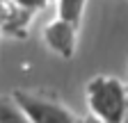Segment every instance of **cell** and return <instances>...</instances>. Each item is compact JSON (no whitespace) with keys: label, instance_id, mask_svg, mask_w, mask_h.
I'll use <instances>...</instances> for the list:
<instances>
[{"label":"cell","instance_id":"6da1fadb","mask_svg":"<svg viewBox=\"0 0 128 123\" xmlns=\"http://www.w3.org/2000/svg\"><path fill=\"white\" fill-rule=\"evenodd\" d=\"M87 107L92 116L103 123H124L126 116V84L117 78L96 75L89 80L87 89Z\"/></svg>","mask_w":128,"mask_h":123},{"label":"cell","instance_id":"7a4b0ae2","mask_svg":"<svg viewBox=\"0 0 128 123\" xmlns=\"http://www.w3.org/2000/svg\"><path fill=\"white\" fill-rule=\"evenodd\" d=\"M12 98L16 105L25 112V116L32 123H78L76 116L64 107L62 103L46 98L41 94H32V91H14Z\"/></svg>","mask_w":128,"mask_h":123},{"label":"cell","instance_id":"3957f363","mask_svg":"<svg viewBox=\"0 0 128 123\" xmlns=\"http://www.w3.org/2000/svg\"><path fill=\"white\" fill-rule=\"evenodd\" d=\"M76 39H78V27L69 25L60 18L50 21L44 27V41L48 43V48L57 53L64 59H71L76 53Z\"/></svg>","mask_w":128,"mask_h":123},{"label":"cell","instance_id":"277c9868","mask_svg":"<svg viewBox=\"0 0 128 123\" xmlns=\"http://www.w3.org/2000/svg\"><path fill=\"white\" fill-rule=\"evenodd\" d=\"M32 14L21 9L16 0H0V30L7 34H25V27Z\"/></svg>","mask_w":128,"mask_h":123},{"label":"cell","instance_id":"5b68a950","mask_svg":"<svg viewBox=\"0 0 128 123\" xmlns=\"http://www.w3.org/2000/svg\"><path fill=\"white\" fill-rule=\"evenodd\" d=\"M85 2L87 0H57V18L78 27L80 21H82Z\"/></svg>","mask_w":128,"mask_h":123},{"label":"cell","instance_id":"8992f818","mask_svg":"<svg viewBox=\"0 0 128 123\" xmlns=\"http://www.w3.org/2000/svg\"><path fill=\"white\" fill-rule=\"evenodd\" d=\"M0 123H32L14 98L0 96Z\"/></svg>","mask_w":128,"mask_h":123},{"label":"cell","instance_id":"52a82bcc","mask_svg":"<svg viewBox=\"0 0 128 123\" xmlns=\"http://www.w3.org/2000/svg\"><path fill=\"white\" fill-rule=\"evenodd\" d=\"M55 0H16V5H18L21 9H25V11H39V9H46L48 5H53Z\"/></svg>","mask_w":128,"mask_h":123},{"label":"cell","instance_id":"ba28073f","mask_svg":"<svg viewBox=\"0 0 128 123\" xmlns=\"http://www.w3.org/2000/svg\"><path fill=\"white\" fill-rule=\"evenodd\" d=\"M82 123H103V121H98L96 116H92V114H89V116H85V119H82Z\"/></svg>","mask_w":128,"mask_h":123},{"label":"cell","instance_id":"9c48e42d","mask_svg":"<svg viewBox=\"0 0 128 123\" xmlns=\"http://www.w3.org/2000/svg\"><path fill=\"white\" fill-rule=\"evenodd\" d=\"M124 123H128V87H126V116H124Z\"/></svg>","mask_w":128,"mask_h":123}]
</instances>
